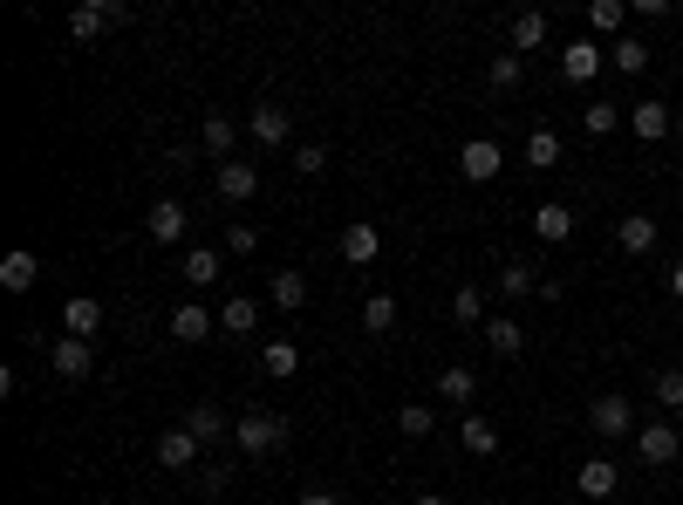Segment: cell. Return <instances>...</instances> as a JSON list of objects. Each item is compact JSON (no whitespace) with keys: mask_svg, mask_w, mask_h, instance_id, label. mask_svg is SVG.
Wrapping results in <instances>:
<instances>
[{"mask_svg":"<svg viewBox=\"0 0 683 505\" xmlns=\"http://www.w3.org/2000/svg\"><path fill=\"white\" fill-rule=\"evenodd\" d=\"M198 451H206V444H198L185 423H171V431L158 438V465H164V471H192V465H198Z\"/></svg>","mask_w":683,"mask_h":505,"instance_id":"cell-12","label":"cell"},{"mask_svg":"<svg viewBox=\"0 0 683 505\" xmlns=\"http://www.w3.org/2000/svg\"><path fill=\"white\" fill-rule=\"evenodd\" d=\"M486 342H492V356H505V362H513L520 348H526V328H520L513 315H492V321H486Z\"/></svg>","mask_w":683,"mask_h":505,"instance_id":"cell-23","label":"cell"},{"mask_svg":"<svg viewBox=\"0 0 683 505\" xmlns=\"http://www.w3.org/2000/svg\"><path fill=\"white\" fill-rule=\"evenodd\" d=\"M273 308H281V315H294L301 308V300H308V273H301V267H281V273H273Z\"/></svg>","mask_w":683,"mask_h":505,"instance_id":"cell-21","label":"cell"},{"mask_svg":"<svg viewBox=\"0 0 683 505\" xmlns=\"http://www.w3.org/2000/svg\"><path fill=\"white\" fill-rule=\"evenodd\" d=\"M526 164H534V171H553V164H561V137H553L547 123H540V131H526Z\"/></svg>","mask_w":683,"mask_h":505,"instance_id":"cell-32","label":"cell"},{"mask_svg":"<svg viewBox=\"0 0 683 505\" xmlns=\"http://www.w3.org/2000/svg\"><path fill=\"white\" fill-rule=\"evenodd\" d=\"M499 294H505V300H526V294H534V267H526V260H505V267H499Z\"/></svg>","mask_w":683,"mask_h":505,"instance_id":"cell-36","label":"cell"},{"mask_svg":"<svg viewBox=\"0 0 683 505\" xmlns=\"http://www.w3.org/2000/svg\"><path fill=\"white\" fill-rule=\"evenodd\" d=\"M411 505H451V498H444V492H417Z\"/></svg>","mask_w":683,"mask_h":505,"instance_id":"cell-44","label":"cell"},{"mask_svg":"<svg viewBox=\"0 0 683 505\" xmlns=\"http://www.w3.org/2000/svg\"><path fill=\"white\" fill-rule=\"evenodd\" d=\"M376 253H383V233H376L369 219H349L342 225V260L349 267H376Z\"/></svg>","mask_w":683,"mask_h":505,"instance_id":"cell-9","label":"cell"},{"mask_svg":"<svg viewBox=\"0 0 683 505\" xmlns=\"http://www.w3.org/2000/svg\"><path fill=\"white\" fill-rule=\"evenodd\" d=\"M534 48H547V14H513V56H534Z\"/></svg>","mask_w":683,"mask_h":505,"instance_id":"cell-27","label":"cell"},{"mask_svg":"<svg viewBox=\"0 0 683 505\" xmlns=\"http://www.w3.org/2000/svg\"><path fill=\"white\" fill-rule=\"evenodd\" d=\"M670 294H676V300H683V260H676V267H670Z\"/></svg>","mask_w":683,"mask_h":505,"instance_id":"cell-45","label":"cell"},{"mask_svg":"<svg viewBox=\"0 0 683 505\" xmlns=\"http://www.w3.org/2000/svg\"><path fill=\"white\" fill-rule=\"evenodd\" d=\"M219 273H225V246H192L185 260H179V281L185 287H212Z\"/></svg>","mask_w":683,"mask_h":505,"instance_id":"cell-10","label":"cell"},{"mask_svg":"<svg viewBox=\"0 0 683 505\" xmlns=\"http://www.w3.org/2000/svg\"><path fill=\"white\" fill-rule=\"evenodd\" d=\"M459 171H465V178H472V185H492V178H499V171H505V150H499L492 137H472V144L459 150Z\"/></svg>","mask_w":683,"mask_h":505,"instance_id":"cell-5","label":"cell"},{"mask_svg":"<svg viewBox=\"0 0 683 505\" xmlns=\"http://www.w3.org/2000/svg\"><path fill=\"white\" fill-rule=\"evenodd\" d=\"M253 321H260V308H253V294H233L219 308V335H253Z\"/></svg>","mask_w":683,"mask_h":505,"instance_id":"cell-26","label":"cell"},{"mask_svg":"<svg viewBox=\"0 0 683 505\" xmlns=\"http://www.w3.org/2000/svg\"><path fill=\"white\" fill-rule=\"evenodd\" d=\"M233 144H240L233 116H206V123H198V150H206L212 164H233Z\"/></svg>","mask_w":683,"mask_h":505,"instance_id":"cell-13","label":"cell"},{"mask_svg":"<svg viewBox=\"0 0 683 505\" xmlns=\"http://www.w3.org/2000/svg\"><path fill=\"white\" fill-rule=\"evenodd\" d=\"M609 62H615V69H622V75H643V69H649V48H643V41H636V35H622V41H615V48H609Z\"/></svg>","mask_w":683,"mask_h":505,"instance_id":"cell-37","label":"cell"},{"mask_svg":"<svg viewBox=\"0 0 683 505\" xmlns=\"http://www.w3.org/2000/svg\"><path fill=\"white\" fill-rule=\"evenodd\" d=\"M35 281H41V260H35L28 246H14L8 260H0V287H8V294H28Z\"/></svg>","mask_w":683,"mask_h":505,"instance_id":"cell-17","label":"cell"},{"mask_svg":"<svg viewBox=\"0 0 683 505\" xmlns=\"http://www.w3.org/2000/svg\"><path fill=\"white\" fill-rule=\"evenodd\" d=\"M486 83H492L499 96H513V89L526 83V56H513V48H505V56H492V69H486Z\"/></svg>","mask_w":683,"mask_h":505,"instance_id":"cell-28","label":"cell"},{"mask_svg":"<svg viewBox=\"0 0 683 505\" xmlns=\"http://www.w3.org/2000/svg\"><path fill=\"white\" fill-rule=\"evenodd\" d=\"M225 253H233V260H246V253H260V225L233 219V225H225Z\"/></svg>","mask_w":683,"mask_h":505,"instance_id":"cell-39","label":"cell"},{"mask_svg":"<svg viewBox=\"0 0 683 505\" xmlns=\"http://www.w3.org/2000/svg\"><path fill=\"white\" fill-rule=\"evenodd\" d=\"M294 171H301V178H321V171H328V150H321V144H294Z\"/></svg>","mask_w":683,"mask_h":505,"instance_id":"cell-41","label":"cell"},{"mask_svg":"<svg viewBox=\"0 0 683 505\" xmlns=\"http://www.w3.org/2000/svg\"><path fill=\"white\" fill-rule=\"evenodd\" d=\"M649 390L663 410H683V369H663V375H649Z\"/></svg>","mask_w":683,"mask_h":505,"instance_id":"cell-40","label":"cell"},{"mask_svg":"<svg viewBox=\"0 0 683 505\" xmlns=\"http://www.w3.org/2000/svg\"><path fill=\"white\" fill-rule=\"evenodd\" d=\"M451 321H459V328H486V321H492V315H486V294H478L472 281L451 294Z\"/></svg>","mask_w":683,"mask_h":505,"instance_id":"cell-29","label":"cell"},{"mask_svg":"<svg viewBox=\"0 0 683 505\" xmlns=\"http://www.w3.org/2000/svg\"><path fill=\"white\" fill-rule=\"evenodd\" d=\"M588 431L595 438H609V444H622V438H636L643 423H636V403H629L622 390H609V396H595L588 403Z\"/></svg>","mask_w":683,"mask_h":505,"instance_id":"cell-2","label":"cell"},{"mask_svg":"<svg viewBox=\"0 0 683 505\" xmlns=\"http://www.w3.org/2000/svg\"><path fill=\"white\" fill-rule=\"evenodd\" d=\"M363 328H369V335H390V328H397V294H369L363 300Z\"/></svg>","mask_w":683,"mask_h":505,"instance_id":"cell-35","label":"cell"},{"mask_svg":"<svg viewBox=\"0 0 683 505\" xmlns=\"http://www.w3.org/2000/svg\"><path fill=\"white\" fill-rule=\"evenodd\" d=\"M185 225H192V212L179 206V198H158V206H150V219H144V233L158 239V246H171V239H185Z\"/></svg>","mask_w":683,"mask_h":505,"instance_id":"cell-14","label":"cell"},{"mask_svg":"<svg viewBox=\"0 0 683 505\" xmlns=\"http://www.w3.org/2000/svg\"><path fill=\"white\" fill-rule=\"evenodd\" d=\"M588 28L622 41V28H629V8H622V0H595V8H588Z\"/></svg>","mask_w":683,"mask_h":505,"instance_id":"cell-33","label":"cell"},{"mask_svg":"<svg viewBox=\"0 0 683 505\" xmlns=\"http://www.w3.org/2000/svg\"><path fill=\"white\" fill-rule=\"evenodd\" d=\"M117 21H123L117 0H83V8L69 14V35H75V41H96V35H110Z\"/></svg>","mask_w":683,"mask_h":505,"instance_id":"cell-7","label":"cell"},{"mask_svg":"<svg viewBox=\"0 0 683 505\" xmlns=\"http://www.w3.org/2000/svg\"><path fill=\"white\" fill-rule=\"evenodd\" d=\"M185 431L198 438V444H219V438H233V423H225L212 403H192V417H185Z\"/></svg>","mask_w":683,"mask_h":505,"instance_id":"cell-25","label":"cell"},{"mask_svg":"<svg viewBox=\"0 0 683 505\" xmlns=\"http://www.w3.org/2000/svg\"><path fill=\"white\" fill-rule=\"evenodd\" d=\"M622 110L629 103H588V110H581V123H588V137H609L615 123H622Z\"/></svg>","mask_w":683,"mask_h":505,"instance_id":"cell-38","label":"cell"},{"mask_svg":"<svg viewBox=\"0 0 683 505\" xmlns=\"http://www.w3.org/2000/svg\"><path fill=\"white\" fill-rule=\"evenodd\" d=\"M48 362H56V375H69V383H83V375L96 369V342H75V335H62L56 348H48Z\"/></svg>","mask_w":683,"mask_h":505,"instance_id":"cell-11","label":"cell"},{"mask_svg":"<svg viewBox=\"0 0 683 505\" xmlns=\"http://www.w3.org/2000/svg\"><path fill=\"white\" fill-rule=\"evenodd\" d=\"M225 485H233V471H225V465H206V498H225Z\"/></svg>","mask_w":683,"mask_h":505,"instance_id":"cell-42","label":"cell"},{"mask_svg":"<svg viewBox=\"0 0 683 505\" xmlns=\"http://www.w3.org/2000/svg\"><path fill=\"white\" fill-rule=\"evenodd\" d=\"M459 444L472 451V458H492V451H499V431H492V423L478 417V410H465V423H459Z\"/></svg>","mask_w":683,"mask_h":505,"instance_id":"cell-24","label":"cell"},{"mask_svg":"<svg viewBox=\"0 0 683 505\" xmlns=\"http://www.w3.org/2000/svg\"><path fill=\"white\" fill-rule=\"evenodd\" d=\"M62 328L75 342H96V335H103V300H96V294H69L62 300Z\"/></svg>","mask_w":683,"mask_h":505,"instance_id":"cell-6","label":"cell"},{"mask_svg":"<svg viewBox=\"0 0 683 505\" xmlns=\"http://www.w3.org/2000/svg\"><path fill=\"white\" fill-rule=\"evenodd\" d=\"M615 246H622V253H649V246H656V219H649V212L615 219Z\"/></svg>","mask_w":683,"mask_h":505,"instance_id":"cell-22","label":"cell"},{"mask_svg":"<svg viewBox=\"0 0 683 505\" xmlns=\"http://www.w3.org/2000/svg\"><path fill=\"white\" fill-rule=\"evenodd\" d=\"M233 444L246 451V458H267V451H281V444H288V417H273V410H246V417H233Z\"/></svg>","mask_w":683,"mask_h":505,"instance_id":"cell-1","label":"cell"},{"mask_svg":"<svg viewBox=\"0 0 683 505\" xmlns=\"http://www.w3.org/2000/svg\"><path fill=\"white\" fill-rule=\"evenodd\" d=\"M601 62H609V56H601V48H595L588 35H581V41H568V48H561V83H574V89H581V83H595V75H601Z\"/></svg>","mask_w":683,"mask_h":505,"instance_id":"cell-8","label":"cell"},{"mask_svg":"<svg viewBox=\"0 0 683 505\" xmlns=\"http://www.w3.org/2000/svg\"><path fill=\"white\" fill-rule=\"evenodd\" d=\"M629 444H636V458H643V465H676V458H683V431H676L670 417L643 423V431L629 438Z\"/></svg>","mask_w":683,"mask_h":505,"instance_id":"cell-3","label":"cell"},{"mask_svg":"<svg viewBox=\"0 0 683 505\" xmlns=\"http://www.w3.org/2000/svg\"><path fill=\"white\" fill-rule=\"evenodd\" d=\"M438 396H444V403H459V410H465V403L478 396V375H472L465 362H451V369L438 375Z\"/></svg>","mask_w":683,"mask_h":505,"instance_id":"cell-31","label":"cell"},{"mask_svg":"<svg viewBox=\"0 0 683 505\" xmlns=\"http://www.w3.org/2000/svg\"><path fill=\"white\" fill-rule=\"evenodd\" d=\"M294 505H342V498H336V492H301Z\"/></svg>","mask_w":683,"mask_h":505,"instance_id":"cell-43","label":"cell"},{"mask_svg":"<svg viewBox=\"0 0 683 505\" xmlns=\"http://www.w3.org/2000/svg\"><path fill=\"white\" fill-rule=\"evenodd\" d=\"M206 335H219V315H206L198 300L171 308V342H206Z\"/></svg>","mask_w":683,"mask_h":505,"instance_id":"cell-16","label":"cell"},{"mask_svg":"<svg viewBox=\"0 0 683 505\" xmlns=\"http://www.w3.org/2000/svg\"><path fill=\"white\" fill-rule=\"evenodd\" d=\"M253 192H260V164H219V198H225V206H246V198Z\"/></svg>","mask_w":683,"mask_h":505,"instance_id":"cell-15","label":"cell"},{"mask_svg":"<svg viewBox=\"0 0 683 505\" xmlns=\"http://www.w3.org/2000/svg\"><path fill=\"white\" fill-rule=\"evenodd\" d=\"M260 369L273 375V383H288V375L301 369V348L294 342H260Z\"/></svg>","mask_w":683,"mask_h":505,"instance_id":"cell-30","label":"cell"},{"mask_svg":"<svg viewBox=\"0 0 683 505\" xmlns=\"http://www.w3.org/2000/svg\"><path fill=\"white\" fill-rule=\"evenodd\" d=\"M534 233H540L547 246H561V239L574 233V212L561 206V198H547V206H534Z\"/></svg>","mask_w":683,"mask_h":505,"instance_id":"cell-20","label":"cell"},{"mask_svg":"<svg viewBox=\"0 0 683 505\" xmlns=\"http://www.w3.org/2000/svg\"><path fill=\"white\" fill-rule=\"evenodd\" d=\"M629 131L643 144H663L670 137V103H629Z\"/></svg>","mask_w":683,"mask_h":505,"instance_id":"cell-18","label":"cell"},{"mask_svg":"<svg viewBox=\"0 0 683 505\" xmlns=\"http://www.w3.org/2000/svg\"><path fill=\"white\" fill-rule=\"evenodd\" d=\"M246 137L260 144V150H288L294 144V110H281V103H260L246 116Z\"/></svg>","mask_w":683,"mask_h":505,"instance_id":"cell-4","label":"cell"},{"mask_svg":"<svg viewBox=\"0 0 683 505\" xmlns=\"http://www.w3.org/2000/svg\"><path fill=\"white\" fill-rule=\"evenodd\" d=\"M676 56H683V35H676Z\"/></svg>","mask_w":683,"mask_h":505,"instance_id":"cell-46","label":"cell"},{"mask_svg":"<svg viewBox=\"0 0 683 505\" xmlns=\"http://www.w3.org/2000/svg\"><path fill=\"white\" fill-rule=\"evenodd\" d=\"M397 431H403V438H431V431H438V410H431V403H403V410H397Z\"/></svg>","mask_w":683,"mask_h":505,"instance_id":"cell-34","label":"cell"},{"mask_svg":"<svg viewBox=\"0 0 683 505\" xmlns=\"http://www.w3.org/2000/svg\"><path fill=\"white\" fill-rule=\"evenodd\" d=\"M574 485H581V492H588V498H615V485H622V471H615L609 458H588V465H581V471H574Z\"/></svg>","mask_w":683,"mask_h":505,"instance_id":"cell-19","label":"cell"}]
</instances>
